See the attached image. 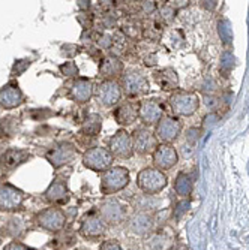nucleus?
Masks as SVG:
<instances>
[{
	"instance_id": "obj_17",
	"label": "nucleus",
	"mask_w": 249,
	"mask_h": 250,
	"mask_svg": "<svg viewBox=\"0 0 249 250\" xmlns=\"http://www.w3.org/2000/svg\"><path fill=\"white\" fill-rule=\"evenodd\" d=\"M107 229V223L98 214H89L83 219L80 225V234L86 238H96L101 237Z\"/></svg>"
},
{
	"instance_id": "obj_24",
	"label": "nucleus",
	"mask_w": 249,
	"mask_h": 250,
	"mask_svg": "<svg viewBox=\"0 0 249 250\" xmlns=\"http://www.w3.org/2000/svg\"><path fill=\"white\" fill-rule=\"evenodd\" d=\"M155 81L162 90H176L179 87V77L174 69L171 67H164L161 71H156Z\"/></svg>"
},
{
	"instance_id": "obj_7",
	"label": "nucleus",
	"mask_w": 249,
	"mask_h": 250,
	"mask_svg": "<svg viewBox=\"0 0 249 250\" xmlns=\"http://www.w3.org/2000/svg\"><path fill=\"white\" fill-rule=\"evenodd\" d=\"M108 150L110 153L119 159H131L134 154V144L132 135H129L125 129L117 130L108 140Z\"/></svg>"
},
{
	"instance_id": "obj_40",
	"label": "nucleus",
	"mask_w": 249,
	"mask_h": 250,
	"mask_svg": "<svg viewBox=\"0 0 249 250\" xmlns=\"http://www.w3.org/2000/svg\"><path fill=\"white\" fill-rule=\"evenodd\" d=\"M143 6H144V9H146L147 12H152V11H155V8H156L155 2H143Z\"/></svg>"
},
{
	"instance_id": "obj_20",
	"label": "nucleus",
	"mask_w": 249,
	"mask_h": 250,
	"mask_svg": "<svg viewBox=\"0 0 249 250\" xmlns=\"http://www.w3.org/2000/svg\"><path fill=\"white\" fill-rule=\"evenodd\" d=\"M99 72L105 78V81H114L116 78L123 75V63L116 56H107L99 64Z\"/></svg>"
},
{
	"instance_id": "obj_1",
	"label": "nucleus",
	"mask_w": 249,
	"mask_h": 250,
	"mask_svg": "<svg viewBox=\"0 0 249 250\" xmlns=\"http://www.w3.org/2000/svg\"><path fill=\"white\" fill-rule=\"evenodd\" d=\"M129 171L123 167H111L101 175V192L104 195H113L123 190L129 185Z\"/></svg>"
},
{
	"instance_id": "obj_16",
	"label": "nucleus",
	"mask_w": 249,
	"mask_h": 250,
	"mask_svg": "<svg viewBox=\"0 0 249 250\" xmlns=\"http://www.w3.org/2000/svg\"><path fill=\"white\" fill-rule=\"evenodd\" d=\"M23 102H24V95L17 83H9L0 88V106L2 108L14 109L23 105Z\"/></svg>"
},
{
	"instance_id": "obj_13",
	"label": "nucleus",
	"mask_w": 249,
	"mask_h": 250,
	"mask_svg": "<svg viewBox=\"0 0 249 250\" xmlns=\"http://www.w3.org/2000/svg\"><path fill=\"white\" fill-rule=\"evenodd\" d=\"M138 117L147 126L158 125L164 117V105L156 99H146L138 106Z\"/></svg>"
},
{
	"instance_id": "obj_26",
	"label": "nucleus",
	"mask_w": 249,
	"mask_h": 250,
	"mask_svg": "<svg viewBox=\"0 0 249 250\" xmlns=\"http://www.w3.org/2000/svg\"><path fill=\"white\" fill-rule=\"evenodd\" d=\"M192 180L188 174L185 172H180L177 177H176V181H174V190L179 196L182 198H188L191 193H192Z\"/></svg>"
},
{
	"instance_id": "obj_12",
	"label": "nucleus",
	"mask_w": 249,
	"mask_h": 250,
	"mask_svg": "<svg viewBox=\"0 0 249 250\" xmlns=\"http://www.w3.org/2000/svg\"><path fill=\"white\" fill-rule=\"evenodd\" d=\"M23 202H24V193L18 188L5 183L0 186V210L5 211H15L18 210Z\"/></svg>"
},
{
	"instance_id": "obj_3",
	"label": "nucleus",
	"mask_w": 249,
	"mask_h": 250,
	"mask_svg": "<svg viewBox=\"0 0 249 250\" xmlns=\"http://www.w3.org/2000/svg\"><path fill=\"white\" fill-rule=\"evenodd\" d=\"M170 106L174 114L182 116V117H189L198 109L200 98L194 92H183V90H179V92H174L170 96Z\"/></svg>"
},
{
	"instance_id": "obj_35",
	"label": "nucleus",
	"mask_w": 249,
	"mask_h": 250,
	"mask_svg": "<svg viewBox=\"0 0 249 250\" xmlns=\"http://www.w3.org/2000/svg\"><path fill=\"white\" fill-rule=\"evenodd\" d=\"M99 250H123V247L114 240H108V241H104L101 244Z\"/></svg>"
},
{
	"instance_id": "obj_37",
	"label": "nucleus",
	"mask_w": 249,
	"mask_h": 250,
	"mask_svg": "<svg viewBox=\"0 0 249 250\" xmlns=\"http://www.w3.org/2000/svg\"><path fill=\"white\" fill-rule=\"evenodd\" d=\"M98 45H99L101 48L107 50V48H110L111 45H113V39H111L108 35H102V36L98 39Z\"/></svg>"
},
{
	"instance_id": "obj_5",
	"label": "nucleus",
	"mask_w": 249,
	"mask_h": 250,
	"mask_svg": "<svg viewBox=\"0 0 249 250\" xmlns=\"http://www.w3.org/2000/svg\"><path fill=\"white\" fill-rule=\"evenodd\" d=\"M99 216L105 223L119 225L126 217V207L117 198H107L99 206Z\"/></svg>"
},
{
	"instance_id": "obj_9",
	"label": "nucleus",
	"mask_w": 249,
	"mask_h": 250,
	"mask_svg": "<svg viewBox=\"0 0 249 250\" xmlns=\"http://www.w3.org/2000/svg\"><path fill=\"white\" fill-rule=\"evenodd\" d=\"M180 132H182V123H180V120L173 116H167L158 122L155 135L158 141H162L164 144H170L177 140Z\"/></svg>"
},
{
	"instance_id": "obj_11",
	"label": "nucleus",
	"mask_w": 249,
	"mask_h": 250,
	"mask_svg": "<svg viewBox=\"0 0 249 250\" xmlns=\"http://www.w3.org/2000/svg\"><path fill=\"white\" fill-rule=\"evenodd\" d=\"M132 144H134V151H137L140 154H150L159 146L158 144L156 135L150 132L147 127H138L134 130Z\"/></svg>"
},
{
	"instance_id": "obj_4",
	"label": "nucleus",
	"mask_w": 249,
	"mask_h": 250,
	"mask_svg": "<svg viewBox=\"0 0 249 250\" xmlns=\"http://www.w3.org/2000/svg\"><path fill=\"white\" fill-rule=\"evenodd\" d=\"M113 161H114V156L105 147H92L83 154V165L95 172H104L110 169Z\"/></svg>"
},
{
	"instance_id": "obj_22",
	"label": "nucleus",
	"mask_w": 249,
	"mask_h": 250,
	"mask_svg": "<svg viewBox=\"0 0 249 250\" xmlns=\"http://www.w3.org/2000/svg\"><path fill=\"white\" fill-rule=\"evenodd\" d=\"M44 196L50 204H65L69 201V190H68L66 185L60 180H54L53 183L44 192Z\"/></svg>"
},
{
	"instance_id": "obj_42",
	"label": "nucleus",
	"mask_w": 249,
	"mask_h": 250,
	"mask_svg": "<svg viewBox=\"0 0 249 250\" xmlns=\"http://www.w3.org/2000/svg\"><path fill=\"white\" fill-rule=\"evenodd\" d=\"M2 238H3V235H2V232H0V243H2Z\"/></svg>"
},
{
	"instance_id": "obj_23",
	"label": "nucleus",
	"mask_w": 249,
	"mask_h": 250,
	"mask_svg": "<svg viewBox=\"0 0 249 250\" xmlns=\"http://www.w3.org/2000/svg\"><path fill=\"white\" fill-rule=\"evenodd\" d=\"M113 116H114V120L117 125L129 126L132 123H135V120L138 119V108L126 102V104H122L120 106H117L114 109V112H113Z\"/></svg>"
},
{
	"instance_id": "obj_32",
	"label": "nucleus",
	"mask_w": 249,
	"mask_h": 250,
	"mask_svg": "<svg viewBox=\"0 0 249 250\" xmlns=\"http://www.w3.org/2000/svg\"><path fill=\"white\" fill-rule=\"evenodd\" d=\"M59 69L65 77H77L78 75V67L74 62H66L63 64H60Z\"/></svg>"
},
{
	"instance_id": "obj_6",
	"label": "nucleus",
	"mask_w": 249,
	"mask_h": 250,
	"mask_svg": "<svg viewBox=\"0 0 249 250\" xmlns=\"http://www.w3.org/2000/svg\"><path fill=\"white\" fill-rule=\"evenodd\" d=\"M35 219H36L38 226H41L45 231H51V232H57L63 229L66 225V214L57 207H50V208L39 211Z\"/></svg>"
},
{
	"instance_id": "obj_36",
	"label": "nucleus",
	"mask_w": 249,
	"mask_h": 250,
	"mask_svg": "<svg viewBox=\"0 0 249 250\" xmlns=\"http://www.w3.org/2000/svg\"><path fill=\"white\" fill-rule=\"evenodd\" d=\"M174 12H176L174 8H171V6H164L162 11H161V17H162L165 21H171V20L174 18Z\"/></svg>"
},
{
	"instance_id": "obj_2",
	"label": "nucleus",
	"mask_w": 249,
	"mask_h": 250,
	"mask_svg": "<svg viewBox=\"0 0 249 250\" xmlns=\"http://www.w3.org/2000/svg\"><path fill=\"white\" fill-rule=\"evenodd\" d=\"M167 175L158 168H144L137 175V185L146 195H156L167 188Z\"/></svg>"
},
{
	"instance_id": "obj_31",
	"label": "nucleus",
	"mask_w": 249,
	"mask_h": 250,
	"mask_svg": "<svg viewBox=\"0 0 249 250\" xmlns=\"http://www.w3.org/2000/svg\"><path fill=\"white\" fill-rule=\"evenodd\" d=\"M219 35L222 36L224 42H231L233 39V33H231V27H230V22L227 20H224L219 22Z\"/></svg>"
},
{
	"instance_id": "obj_10",
	"label": "nucleus",
	"mask_w": 249,
	"mask_h": 250,
	"mask_svg": "<svg viewBox=\"0 0 249 250\" xmlns=\"http://www.w3.org/2000/svg\"><path fill=\"white\" fill-rule=\"evenodd\" d=\"M77 154V148L74 144L71 143H60L56 147H53L51 150L47 151L45 157L47 161L53 165V168H60L66 164H69L74 161V157Z\"/></svg>"
},
{
	"instance_id": "obj_27",
	"label": "nucleus",
	"mask_w": 249,
	"mask_h": 250,
	"mask_svg": "<svg viewBox=\"0 0 249 250\" xmlns=\"http://www.w3.org/2000/svg\"><path fill=\"white\" fill-rule=\"evenodd\" d=\"M24 222L18 217H12L9 219V222L6 223V231L11 237H15V238H20L24 235Z\"/></svg>"
},
{
	"instance_id": "obj_28",
	"label": "nucleus",
	"mask_w": 249,
	"mask_h": 250,
	"mask_svg": "<svg viewBox=\"0 0 249 250\" xmlns=\"http://www.w3.org/2000/svg\"><path fill=\"white\" fill-rule=\"evenodd\" d=\"M171 246V240L165 235H155L150 240V250H168Z\"/></svg>"
},
{
	"instance_id": "obj_8",
	"label": "nucleus",
	"mask_w": 249,
	"mask_h": 250,
	"mask_svg": "<svg viewBox=\"0 0 249 250\" xmlns=\"http://www.w3.org/2000/svg\"><path fill=\"white\" fill-rule=\"evenodd\" d=\"M122 88L126 96L140 98L149 92V81L137 71H129L122 78Z\"/></svg>"
},
{
	"instance_id": "obj_33",
	"label": "nucleus",
	"mask_w": 249,
	"mask_h": 250,
	"mask_svg": "<svg viewBox=\"0 0 249 250\" xmlns=\"http://www.w3.org/2000/svg\"><path fill=\"white\" fill-rule=\"evenodd\" d=\"M62 54L65 56V57H74V56H77L78 53H80V47L78 45H75V43H65V45H62Z\"/></svg>"
},
{
	"instance_id": "obj_39",
	"label": "nucleus",
	"mask_w": 249,
	"mask_h": 250,
	"mask_svg": "<svg viewBox=\"0 0 249 250\" xmlns=\"http://www.w3.org/2000/svg\"><path fill=\"white\" fill-rule=\"evenodd\" d=\"M3 250H29V249H27V247H26L24 244L18 243V241H12V243L6 244Z\"/></svg>"
},
{
	"instance_id": "obj_15",
	"label": "nucleus",
	"mask_w": 249,
	"mask_h": 250,
	"mask_svg": "<svg viewBox=\"0 0 249 250\" xmlns=\"http://www.w3.org/2000/svg\"><path fill=\"white\" fill-rule=\"evenodd\" d=\"M179 162L177 150L171 144H161L153 151V164L158 169H170Z\"/></svg>"
},
{
	"instance_id": "obj_18",
	"label": "nucleus",
	"mask_w": 249,
	"mask_h": 250,
	"mask_svg": "<svg viewBox=\"0 0 249 250\" xmlns=\"http://www.w3.org/2000/svg\"><path fill=\"white\" fill-rule=\"evenodd\" d=\"M32 157V154L27 150L23 148H9L6 150L2 157H0V164L2 167L8 171H12L15 168H18L20 165H23L24 162H27L29 159Z\"/></svg>"
},
{
	"instance_id": "obj_38",
	"label": "nucleus",
	"mask_w": 249,
	"mask_h": 250,
	"mask_svg": "<svg viewBox=\"0 0 249 250\" xmlns=\"http://www.w3.org/2000/svg\"><path fill=\"white\" fill-rule=\"evenodd\" d=\"M198 136H200V130L195 129V127H192V129H189V130L186 132V140H188L191 144H195V143H197Z\"/></svg>"
},
{
	"instance_id": "obj_25",
	"label": "nucleus",
	"mask_w": 249,
	"mask_h": 250,
	"mask_svg": "<svg viewBox=\"0 0 249 250\" xmlns=\"http://www.w3.org/2000/svg\"><path fill=\"white\" fill-rule=\"evenodd\" d=\"M102 129V117L99 114H89L83 125H81V132L87 136H96Z\"/></svg>"
},
{
	"instance_id": "obj_34",
	"label": "nucleus",
	"mask_w": 249,
	"mask_h": 250,
	"mask_svg": "<svg viewBox=\"0 0 249 250\" xmlns=\"http://www.w3.org/2000/svg\"><path fill=\"white\" fill-rule=\"evenodd\" d=\"M233 64H234V56H233L230 51L224 53V54H222V63H221V67H222V69L230 71L231 67H233Z\"/></svg>"
},
{
	"instance_id": "obj_14",
	"label": "nucleus",
	"mask_w": 249,
	"mask_h": 250,
	"mask_svg": "<svg viewBox=\"0 0 249 250\" xmlns=\"http://www.w3.org/2000/svg\"><path fill=\"white\" fill-rule=\"evenodd\" d=\"M96 96L104 106H114L122 99V88L116 81H102L98 85Z\"/></svg>"
},
{
	"instance_id": "obj_29",
	"label": "nucleus",
	"mask_w": 249,
	"mask_h": 250,
	"mask_svg": "<svg viewBox=\"0 0 249 250\" xmlns=\"http://www.w3.org/2000/svg\"><path fill=\"white\" fill-rule=\"evenodd\" d=\"M32 64V60L29 59H20V60H15L14 66H12V69H11V75L12 77H18L21 74H24L29 67Z\"/></svg>"
},
{
	"instance_id": "obj_41",
	"label": "nucleus",
	"mask_w": 249,
	"mask_h": 250,
	"mask_svg": "<svg viewBox=\"0 0 249 250\" xmlns=\"http://www.w3.org/2000/svg\"><path fill=\"white\" fill-rule=\"evenodd\" d=\"M77 6L80 9H89L90 8V2H89V0H81V2H77Z\"/></svg>"
},
{
	"instance_id": "obj_21",
	"label": "nucleus",
	"mask_w": 249,
	"mask_h": 250,
	"mask_svg": "<svg viewBox=\"0 0 249 250\" xmlns=\"http://www.w3.org/2000/svg\"><path fill=\"white\" fill-rule=\"evenodd\" d=\"M129 231L135 235H146L149 231H152L153 226V217L149 211H138L129 219Z\"/></svg>"
},
{
	"instance_id": "obj_19",
	"label": "nucleus",
	"mask_w": 249,
	"mask_h": 250,
	"mask_svg": "<svg viewBox=\"0 0 249 250\" xmlns=\"http://www.w3.org/2000/svg\"><path fill=\"white\" fill-rule=\"evenodd\" d=\"M93 95V83L89 78H78L74 81L69 96L72 101H75L77 104H86L90 101Z\"/></svg>"
},
{
	"instance_id": "obj_43",
	"label": "nucleus",
	"mask_w": 249,
	"mask_h": 250,
	"mask_svg": "<svg viewBox=\"0 0 249 250\" xmlns=\"http://www.w3.org/2000/svg\"><path fill=\"white\" fill-rule=\"evenodd\" d=\"M0 186H2V185H0Z\"/></svg>"
},
{
	"instance_id": "obj_30",
	"label": "nucleus",
	"mask_w": 249,
	"mask_h": 250,
	"mask_svg": "<svg viewBox=\"0 0 249 250\" xmlns=\"http://www.w3.org/2000/svg\"><path fill=\"white\" fill-rule=\"evenodd\" d=\"M189 207H191V202H189L188 199H183V201L177 202V206L173 208V216H174V219H176V220L182 219V217L188 213Z\"/></svg>"
}]
</instances>
